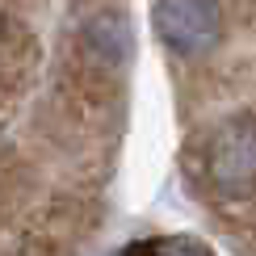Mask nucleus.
Masks as SVG:
<instances>
[{
    "instance_id": "7ed1b4c3",
    "label": "nucleus",
    "mask_w": 256,
    "mask_h": 256,
    "mask_svg": "<svg viewBox=\"0 0 256 256\" xmlns=\"http://www.w3.org/2000/svg\"><path fill=\"white\" fill-rule=\"evenodd\" d=\"M88 50L105 63H126L130 59V26L118 13H101L88 21Z\"/></svg>"
},
{
    "instance_id": "f03ea898",
    "label": "nucleus",
    "mask_w": 256,
    "mask_h": 256,
    "mask_svg": "<svg viewBox=\"0 0 256 256\" xmlns=\"http://www.w3.org/2000/svg\"><path fill=\"white\" fill-rule=\"evenodd\" d=\"M156 34L176 55H206L222 34L214 0H156Z\"/></svg>"
},
{
    "instance_id": "f257e3e1",
    "label": "nucleus",
    "mask_w": 256,
    "mask_h": 256,
    "mask_svg": "<svg viewBox=\"0 0 256 256\" xmlns=\"http://www.w3.org/2000/svg\"><path fill=\"white\" fill-rule=\"evenodd\" d=\"M206 185L222 198L256 189V118H231L206 138Z\"/></svg>"
},
{
    "instance_id": "20e7f679",
    "label": "nucleus",
    "mask_w": 256,
    "mask_h": 256,
    "mask_svg": "<svg viewBox=\"0 0 256 256\" xmlns=\"http://www.w3.org/2000/svg\"><path fill=\"white\" fill-rule=\"evenodd\" d=\"M130 256H210L206 244L189 240V236H172V240H152V244H138Z\"/></svg>"
}]
</instances>
